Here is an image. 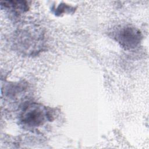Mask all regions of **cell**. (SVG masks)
Returning a JSON list of instances; mask_svg holds the SVG:
<instances>
[{"mask_svg": "<svg viewBox=\"0 0 149 149\" xmlns=\"http://www.w3.org/2000/svg\"><path fill=\"white\" fill-rule=\"evenodd\" d=\"M32 33L31 31H22L19 34V41L17 42L18 46L22 49L23 48V51L27 52L28 51V46H31L34 52H37L35 49L37 47H36L37 44L40 45V43H41V41H40L41 37H40L39 35L37 36L35 33L32 34Z\"/></svg>", "mask_w": 149, "mask_h": 149, "instance_id": "3", "label": "cell"}, {"mask_svg": "<svg viewBox=\"0 0 149 149\" xmlns=\"http://www.w3.org/2000/svg\"><path fill=\"white\" fill-rule=\"evenodd\" d=\"M1 6L12 9L15 12H24L28 10L29 6L26 1H4L1 2Z\"/></svg>", "mask_w": 149, "mask_h": 149, "instance_id": "4", "label": "cell"}, {"mask_svg": "<svg viewBox=\"0 0 149 149\" xmlns=\"http://www.w3.org/2000/svg\"><path fill=\"white\" fill-rule=\"evenodd\" d=\"M114 37L124 49L130 50L136 48L140 45L142 40V34L137 28L126 26L116 30Z\"/></svg>", "mask_w": 149, "mask_h": 149, "instance_id": "2", "label": "cell"}, {"mask_svg": "<svg viewBox=\"0 0 149 149\" xmlns=\"http://www.w3.org/2000/svg\"><path fill=\"white\" fill-rule=\"evenodd\" d=\"M47 108L38 103H30L26 105L20 116V120L24 126L28 127H36L42 125L47 120H50Z\"/></svg>", "mask_w": 149, "mask_h": 149, "instance_id": "1", "label": "cell"}]
</instances>
